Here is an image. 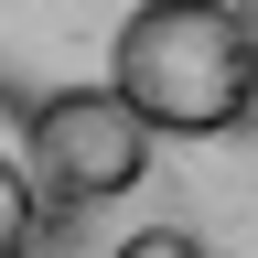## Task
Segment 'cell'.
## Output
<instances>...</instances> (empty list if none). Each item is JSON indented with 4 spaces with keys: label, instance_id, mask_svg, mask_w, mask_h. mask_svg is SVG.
<instances>
[{
    "label": "cell",
    "instance_id": "obj_1",
    "mask_svg": "<svg viewBox=\"0 0 258 258\" xmlns=\"http://www.w3.org/2000/svg\"><path fill=\"white\" fill-rule=\"evenodd\" d=\"M108 86L151 140H226L258 108V11L237 0H140L108 43Z\"/></svg>",
    "mask_w": 258,
    "mask_h": 258
},
{
    "label": "cell",
    "instance_id": "obj_2",
    "mask_svg": "<svg viewBox=\"0 0 258 258\" xmlns=\"http://www.w3.org/2000/svg\"><path fill=\"white\" fill-rule=\"evenodd\" d=\"M22 151H32V172H43V194L64 215L118 205V194H140V172H151V129H140V108H129L118 86H54V97H32Z\"/></svg>",
    "mask_w": 258,
    "mask_h": 258
},
{
    "label": "cell",
    "instance_id": "obj_3",
    "mask_svg": "<svg viewBox=\"0 0 258 258\" xmlns=\"http://www.w3.org/2000/svg\"><path fill=\"white\" fill-rule=\"evenodd\" d=\"M22 118H32V97L22 86H0V258H43L54 247V194L43 172H32V151H22Z\"/></svg>",
    "mask_w": 258,
    "mask_h": 258
},
{
    "label": "cell",
    "instance_id": "obj_4",
    "mask_svg": "<svg viewBox=\"0 0 258 258\" xmlns=\"http://www.w3.org/2000/svg\"><path fill=\"white\" fill-rule=\"evenodd\" d=\"M118 258H205L194 226H140V237H118Z\"/></svg>",
    "mask_w": 258,
    "mask_h": 258
},
{
    "label": "cell",
    "instance_id": "obj_5",
    "mask_svg": "<svg viewBox=\"0 0 258 258\" xmlns=\"http://www.w3.org/2000/svg\"><path fill=\"white\" fill-rule=\"evenodd\" d=\"M247 129H258V108H247Z\"/></svg>",
    "mask_w": 258,
    "mask_h": 258
}]
</instances>
